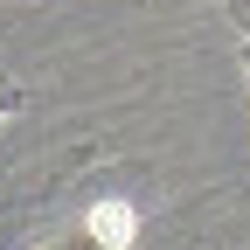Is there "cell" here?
Wrapping results in <instances>:
<instances>
[{
  "label": "cell",
  "instance_id": "2",
  "mask_svg": "<svg viewBox=\"0 0 250 250\" xmlns=\"http://www.w3.org/2000/svg\"><path fill=\"white\" fill-rule=\"evenodd\" d=\"M28 104V90H14V83H0V118H7V111H21Z\"/></svg>",
  "mask_w": 250,
  "mask_h": 250
},
{
  "label": "cell",
  "instance_id": "1",
  "mask_svg": "<svg viewBox=\"0 0 250 250\" xmlns=\"http://www.w3.org/2000/svg\"><path fill=\"white\" fill-rule=\"evenodd\" d=\"M132 229H139V215L125 208V202H98V208L70 215V223H56L35 250H125Z\"/></svg>",
  "mask_w": 250,
  "mask_h": 250
},
{
  "label": "cell",
  "instance_id": "3",
  "mask_svg": "<svg viewBox=\"0 0 250 250\" xmlns=\"http://www.w3.org/2000/svg\"><path fill=\"white\" fill-rule=\"evenodd\" d=\"M229 14H236V28H243V56H250V0H229Z\"/></svg>",
  "mask_w": 250,
  "mask_h": 250
}]
</instances>
